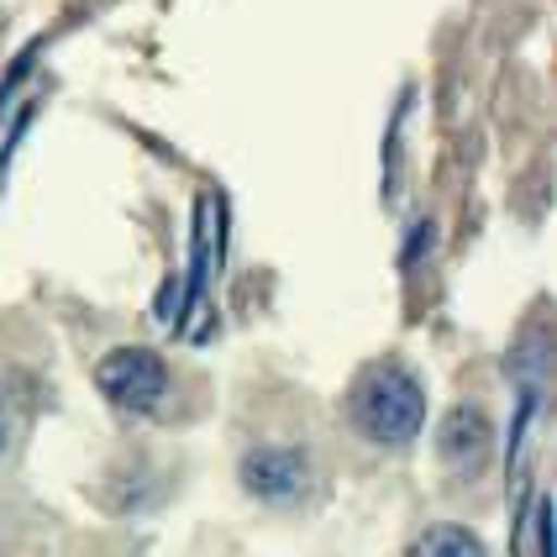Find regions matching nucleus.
<instances>
[{"instance_id": "nucleus-3", "label": "nucleus", "mask_w": 557, "mask_h": 557, "mask_svg": "<svg viewBox=\"0 0 557 557\" xmlns=\"http://www.w3.org/2000/svg\"><path fill=\"white\" fill-rule=\"evenodd\" d=\"M243 473H248V490L263 499H289L306 484V463L295 453H274V447L269 453H252Z\"/></svg>"}, {"instance_id": "nucleus-2", "label": "nucleus", "mask_w": 557, "mask_h": 557, "mask_svg": "<svg viewBox=\"0 0 557 557\" xmlns=\"http://www.w3.org/2000/svg\"><path fill=\"white\" fill-rule=\"evenodd\" d=\"M95 384H100V395L111 405H122V410H153L163 400V389H169V373H163V358L148 352V347H116L100 369H95Z\"/></svg>"}, {"instance_id": "nucleus-4", "label": "nucleus", "mask_w": 557, "mask_h": 557, "mask_svg": "<svg viewBox=\"0 0 557 557\" xmlns=\"http://www.w3.org/2000/svg\"><path fill=\"white\" fill-rule=\"evenodd\" d=\"M484 442H490L484 416H479V410H458V416L447 421V432H442V453H447L453 463H479Z\"/></svg>"}, {"instance_id": "nucleus-5", "label": "nucleus", "mask_w": 557, "mask_h": 557, "mask_svg": "<svg viewBox=\"0 0 557 557\" xmlns=\"http://www.w3.org/2000/svg\"><path fill=\"white\" fill-rule=\"evenodd\" d=\"M410 557H484V547H479V536L463 527H432L410 547Z\"/></svg>"}, {"instance_id": "nucleus-6", "label": "nucleus", "mask_w": 557, "mask_h": 557, "mask_svg": "<svg viewBox=\"0 0 557 557\" xmlns=\"http://www.w3.org/2000/svg\"><path fill=\"white\" fill-rule=\"evenodd\" d=\"M5 442H11V432H5V416H0V453H5Z\"/></svg>"}, {"instance_id": "nucleus-1", "label": "nucleus", "mask_w": 557, "mask_h": 557, "mask_svg": "<svg viewBox=\"0 0 557 557\" xmlns=\"http://www.w3.org/2000/svg\"><path fill=\"white\" fill-rule=\"evenodd\" d=\"M347 410H352V426L369 436V442L400 447V442H410V436L421 432V421H426V395H421V384H416L405 369L384 363V369H369L358 384H352Z\"/></svg>"}]
</instances>
